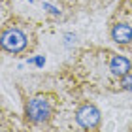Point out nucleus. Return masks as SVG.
I'll list each match as a JSON object with an SVG mask.
<instances>
[{
  "instance_id": "f257e3e1",
  "label": "nucleus",
  "mask_w": 132,
  "mask_h": 132,
  "mask_svg": "<svg viewBox=\"0 0 132 132\" xmlns=\"http://www.w3.org/2000/svg\"><path fill=\"white\" fill-rule=\"evenodd\" d=\"M64 76L83 94L132 93V59L104 45H83L61 66Z\"/></svg>"
},
{
  "instance_id": "f03ea898",
  "label": "nucleus",
  "mask_w": 132,
  "mask_h": 132,
  "mask_svg": "<svg viewBox=\"0 0 132 132\" xmlns=\"http://www.w3.org/2000/svg\"><path fill=\"white\" fill-rule=\"evenodd\" d=\"M44 23L23 13H10L0 25V47L11 59L30 57L40 45V30Z\"/></svg>"
},
{
  "instance_id": "7ed1b4c3",
  "label": "nucleus",
  "mask_w": 132,
  "mask_h": 132,
  "mask_svg": "<svg viewBox=\"0 0 132 132\" xmlns=\"http://www.w3.org/2000/svg\"><path fill=\"white\" fill-rule=\"evenodd\" d=\"M108 38L132 59V0H119L106 21Z\"/></svg>"
},
{
  "instance_id": "20e7f679",
  "label": "nucleus",
  "mask_w": 132,
  "mask_h": 132,
  "mask_svg": "<svg viewBox=\"0 0 132 132\" xmlns=\"http://www.w3.org/2000/svg\"><path fill=\"white\" fill-rule=\"evenodd\" d=\"M61 8L66 17H79V15H91L110 6V0H53Z\"/></svg>"
},
{
  "instance_id": "39448f33",
  "label": "nucleus",
  "mask_w": 132,
  "mask_h": 132,
  "mask_svg": "<svg viewBox=\"0 0 132 132\" xmlns=\"http://www.w3.org/2000/svg\"><path fill=\"white\" fill-rule=\"evenodd\" d=\"M128 132H132V127H130V128H128Z\"/></svg>"
}]
</instances>
